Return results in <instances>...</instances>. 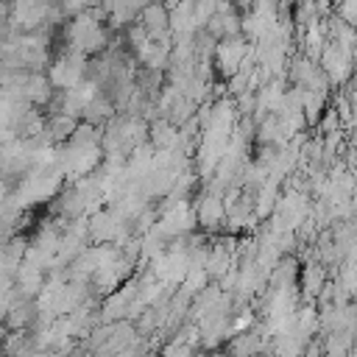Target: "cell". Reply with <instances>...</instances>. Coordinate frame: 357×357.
I'll return each instance as SVG.
<instances>
[{"mask_svg": "<svg viewBox=\"0 0 357 357\" xmlns=\"http://www.w3.org/2000/svg\"><path fill=\"white\" fill-rule=\"evenodd\" d=\"M324 268L321 265H307V271H304V285H307V290L315 296V293H321V288H324Z\"/></svg>", "mask_w": 357, "mask_h": 357, "instance_id": "1", "label": "cell"}, {"mask_svg": "<svg viewBox=\"0 0 357 357\" xmlns=\"http://www.w3.org/2000/svg\"><path fill=\"white\" fill-rule=\"evenodd\" d=\"M0 201H3V185H0Z\"/></svg>", "mask_w": 357, "mask_h": 357, "instance_id": "2", "label": "cell"}]
</instances>
